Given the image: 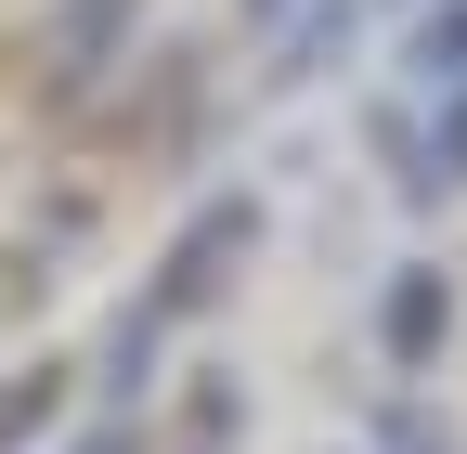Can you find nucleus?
<instances>
[{"label":"nucleus","instance_id":"f257e3e1","mask_svg":"<svg viewBox=\"0 0 467 454\" xmlns=\"http://www.w3.org/2000/svg\"><path fill=\"white\" fill-rule=\"evenodd\" d=\"M416 78H467V14H429L416 26Z\"/></svg>","mask_w":467,"mask_h":454},{"label":"nucleus","instance_id":"f03ea898","mask_svg":"<svg viewBox=\"0 0 467 454\" xmlns=\"http://www.w3.org/2000/svg\"><path fill=\"white\" fill-rule=\"evenodd\" d=\"M39 416H52V389H26V403H0V441H26Z\"/></svg>","mask_w":467,"mask_h":454},{"label":"nucleus","instance_id":"7ed1b4c3","mask_svg":"<svg viewBox=\"0 0 467 454\" xmlns=\"http://www.w3.org/2000/svg\"><path fill=\"white\" fill-rule=\"evenodd\" d=\"M441 182H467V104H454V130H441Z\"/></svg>","mask_w":467,"mask_h":454},{"label":"nucleus","instance_id":"20e7f679","mask_svg":"<svg viewBox=\"0 0 467 454\" xmlns=\"http://www.w3.org/2000/svg\"><path fill=\"white\" fill-rule=\"evenodd\" d=\"M260 14H285V0H260Z\"/></svg>","mask_w":467,"mask_h":454},{"label":"nucleus","instance_id":"39448f33","mask_svg":"<svg viewBox=\"0 0 467 454\" xmlns=\"http://www.w3.org/2000/svg\"><path fill=\"white\" fill-rule=\"evenodd\" d=\"M91 454H117V441H91Z\"/></svg>","mask_w":467,"mask_h":454}]
</instances>
